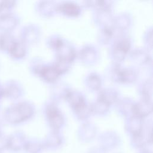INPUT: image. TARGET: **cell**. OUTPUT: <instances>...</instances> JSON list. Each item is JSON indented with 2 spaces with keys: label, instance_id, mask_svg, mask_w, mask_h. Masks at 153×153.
Segmentation results:
<instances>
[{
  "label": "cell",
  "instance_id": "obj_2",
  "mask_svg": "<svg viewBox=\"0 0 153 153\" xmlns=\"http://www.w3.org/2000/svg\"><path fill=\"white\" fill-rule=\"evenodd\" d=\"M3 97L10 100H16L23 94L22 85L17 81L9 79L2 83Z\"/></svg>",
  "mask_w": 153,
  "mask_h": 153
},
{
  "label": "cell",
  "instance_id": "obj_14",
  "mask_svg": "<svg viewBox=\"0 0 153 153\" xmlns=\"http://www.w3.org/2000/svg\"><path fill=\"white\" fill-rule=\"evenodd\" d=\"M1 102V101H0ZM0 109H1V103H0Z\"/></svg>",
  "mask_w": 153,
  "mask_h": 153
},
{
  "label": "cell",
  "instance_id": "obj_3",
  "mask_svg": "<svg viewBox=\"0 0 153 153\" xmlns=\"http://www.w3.org/2000/svg\"><path fill=\"white\" fill-rule=\"evenodd\" d=\"M19 23V18L14 13L0 16V33H12Z\"/></svg>",
  "mask_w": 153,
  "mask_h": 153
},
{
  "label": "cell",
  "instance_id": "obj_1",
  "mask_svg": "<svg viewBox=\"0 0 153 153\" xmlns=\"http://www.w3.org/2000/svg\"><path fill=\"white\" fill-rule=\"evenodd\" d=\"M33 113V106L29 102L19 101L4 108L2 120L8 124L17 125L29 119Z\"/></svg>",
  "mask_w": 153,
  "mask_h": 153
},
{
  "label": "cell",
  "instance_id": "obj_5",
  "mask_svg": "<svg viewBox=\"0 0 153 153\" xmlns=\"http://www.w3.org/2000/svg\"><path fill=\"white\" fill-rule=\"evenodd\" d=\"M26 141L22 132L16 131L8 137L7 149L13 151H19L24 148Z\"/></svg>",
  "mask_w": 153,
  "mask_h": 153
},
{
  "label": "cell",
  "instance_id": "obj_9",
  "mask_svg": "<svg viewBox=\"0 0 153 153\" xmlns=\"http://www.w3.org/2000/svg\"><path fill=\"white\" fill-rule=\"evenodd\" d=\"M60 10L65 14L70 16H76L79 12V8L78 5L73 3H65L60 7Z\"/></svg>",
  "mask_w": 153,
  "mask_h": 153
},
{
  "label": "cell",
  "instance_id": "obj_4",
  "mask_svg": "<svg viewBox=\"0 0 153 153\" xmlns=\"http://www.w3.org/2000/svg\"><path fill=\"white\" fill-rule=\"evenodd\" d=\"M6 53L14 60H20L25 57L26 54V44L20 39L16 38Z\"/></svg>",
  "mask_w": 153,
  "mask_h": 153
},
{
  "label": "cell",
  "instance_id": "obj_13",
  "mask_svg": "<svg viewBox=\"0 0 153 153\" xmlns=\"http://www.w3.org/2000/svg\"><path fill=\"white\" fill-rule=\"evenodd\" d=\"M0 52H1V44H0Z\"/></svg>",
  "mask_w": 153,
  "mask_h": 153
},
{
  "label": "cell",
  "instance_id": "obj_8",
  "mask_svg": "<svg viewBox=\"0 0 153 153\" xmlns=\"http://www.w3.org/2000/svg\"><path fill=\"white\" fill-rule=\"evenodd\" d=\"M16 1L12 0H0V16L13 13Z\"/></svg>",
  "mask_w": 153,
  "mask_h": 153
},
{
  "label": "cell",
  "instance_id": "obj_6",
  "mask_svg": "<svg viewBox=\"0 0 153 153\" xmlns=\"http://www.w3.org/2000/svg\"><path fill=\"white\" fill-rule=\"evenodd\" d=\"M47 114L50 124L52 127L57 129L62 126L63 123L62 116L55 106H49L47 108Z\"/></svg>",
  "mask_w": 153,
  "mask_h": 153
},
{
  "label": "cell",
  "instance_id": "obj_12",
  "mask_svg": "<svg viewBox=\"0 0 153 153\" xmlns=\"http://www.w3.org/2000/svg\"><path fill=\"white\" fill-rule=\"evenodd\" d=\"M3 98V91H2V83L0 81V101Z\"/></svg>",
  "mask_w": 153,
  "mask_h": 153
},
{
  "label": "cell",
  "instance_id": "obj_10",
  "mask_svg": "<svg viewBox=\"0 0 153 153\" xmlns=\"http://www.w3.org/2000/svg\"><path fill=\"white\" fill-rule=\"evenodd\" d=\"M24 149L28 153H38L41 150V145L35 142L28 141L26 142Z\"/></svg>",
  "mask_w": 153,
  "mask_h": 153
},
{
  "label": "cell",
  "instance_id": "obj_7",
  "mask_svg": "<svg viewBox=\"0 0 153 153\" xmlns=\"http://www.w3.org/2000/svg\"><path fill=\"white\" fill-rule=\"evenodd\" d=\"M38 72L42 78L48 81H54L60 74L55 66L44 67L41 69H39Z\"/></svg>",
  "mask_w": 153,
  "mask_h": 153
},
{
  "label": "cell",
  "instance_id": "obj_11",
  "mask_svg": "<svg viewBox=\"0 0 153 153\" xmlns=\"http://www.w3.org/2000/svg\"><path fill=\"white\" fill-rule=\"evenodd\" d=\"M8 137L2 131H0V153L4 149H7Z\"/></svg>",
  "mask_w": 153,
  "mask_h": 153
}]
</instances>
